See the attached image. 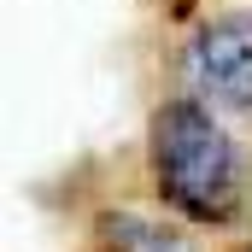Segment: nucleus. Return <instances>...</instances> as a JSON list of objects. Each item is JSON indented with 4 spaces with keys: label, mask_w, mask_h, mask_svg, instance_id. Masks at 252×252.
<instances>
[{
    "label": "nucleus",
    "mask_w": 252,
    "mask_h": 252,
    "mask_svg": "<svg viewBox=\"0 0 252 252\" xmlns=\"http://www.w3.org/2000/svg\"><path fill=\"white\" fill-rule=\"evenodd\" d=\"M147 176L158 205H170L182 223L199 229H229L247 211V164L235 135L223 129V118L193 100L176 94L147 118Z\"/></svg>",
    "instance_id": "f257e3e1"
},
{
    "label": "nucleus",
    "mask_w": 252,
    "mask_h": 252,
    "mask_svg": "<svg viewBox=\"0 0 252 252\" xmlns=\"http://www.w3.org/2000/svg\"><path fill=\"white\" fill-rule=\"evenodd\" d=\"M188 94L211 112H252V6L217 12L188 35L182 53Z\"/></svg>",
    "instance_id": "f03ea898"
},
{
    "label": "nucleus",
    "mask_w": 252,
    "mask_h": 252,
    "mask_svg": "<svg viewBox=\"0 0 252 252\" xmlns=\"http://www.w3.org/2000/svg\"><path fill=\"white\" fill-rule=\"evenodd\" d=\"M82 252H193L182 223H158L141 211H100L88 223V247Z\"/></svg>",
    "instance_id": "7ed1b4c3"
},
{
    "label": "nucleus",
    "mask_w": 252,
    "mask_h": 252,
    "mask_svg": "<svg viewBox=\"0 0 252 252\" xmlns=\"http://www.w3.org/2000/svg\"><path fill=\"white\" fill-rule=\"evenodd\" d=\"M235 252H252V247H235Z\"/></svg>",
    "instance_id": "20e7f679"
}]
</instances>
